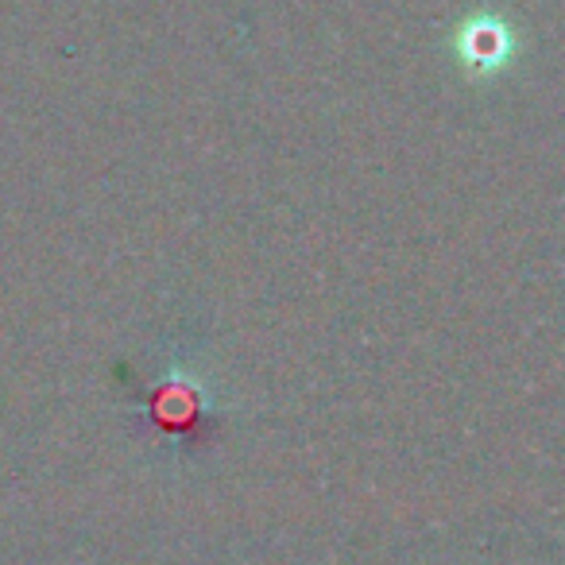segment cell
I'll return each mask as SVG.
<instances>
[{"mask_svg": "<svg viewBox=\"0 0 565 565\" xmlns=\"http://www.w3.org/2000/svg\"><path fill=\"white\" fill-rule=\"evenodd\" d=\"M457 51H461V63L477 66V71L484 74L508 63L515 47H511V32L503 24H484V20H477V24H469L461 32Z\"/></svg>", "mask_w": 565, "mask_h": 565, "instance_id": "6da1fadb", "label": "cell"}]
</instances>
